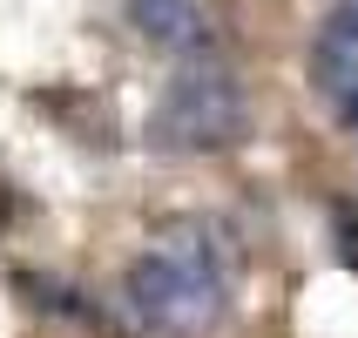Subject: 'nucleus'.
Instances as JSON below:
<instances>
[{
	"label": "nucleus",
	"mask_w": 358,
	"mask_h": 338,
	"mask_svg": "<svg viewBox=\"0 0 358 338\" xmlns=\"http://www.w3.org/2000/svg\"><path fill=\"white\" fill-rule=\"evenodd\" d=\"M129 304L156 332H176V338H196L223 318L230 304V251L210 223L196 217H176L162 223L149 251L129 264Z\"/></svg>",
	"instance_id": "obj_1"
},
{
	"label": "nucleus",
	"mask_w": 358,
	"mask_h": 338,
	"mask_svg": "<svg viewBox=\"0 0 358 338\" xmlns=\"http://www.w3.org/2000/svg\"><path fill=\"white\" fill-rule=\"evenodd\" d=\"M243 122H250L243 88L223 75V68L189 61V68H176V81L162 88L149 129H156L162 149H189V156H203V149H237V142H243Z\"/></svg>",
	"instance_id": "obj_2"
},
{
	"label": "nucleus",
	"mask_w": 358,
	"mask_h": 338,
	"mask_svg": "<svg viewBox=\"0 0 358 338\" xmlns=\"http://www.w3.org/2000/svg\"><path fill=\"white\" fill-rule=\"evenodd\" d=\"M129 14H136L142 41H156L169 55H203V48L217 41L210 0H129Z\"/></svg>",
	"instance_id": "obj_3"
},
{
	"label": "nucleus",
	"mask_w": 358,
	"mask_h": 338,
	"mask_svg": "<svg viewBox=\"0 0 358 338\" xmlns=\"http://www.w3.org/2000/svg\"><path fill=\"white\" fill-rule=\"evenodd\" d=\"M311 88H318L324 101H345V108H358V34L331 27V34L311 48Z\"/></svg>",
	"instance_id": "obj_4"
},
{
	"label": "nucleus",
	"mask_w": 358,
	"mask_h": 338,
	"mask_svg": "<svg viewBox=\"0 0 358 338\" xmlns=\"http://www.w3.org/2000/svg\"><path fill=\"white\" fill-rule=\"evenodd\" d=\"M338 27H345V34H358V0H338Z\"/></svg>",
	"instance_id": "obj_5"
},
{
	"label": "nucleus",
	"mask_w": 358,
	"mask_h": 338,
	"mask_svg": "<svg viewBox=\"0 0 358 338\" xmlns=\"http://www.w3.org/2000/svg\"><path fill=\"white\" fill-rule=\"evenodd\" d=\"M352 136H358V108H352Z\"/></svg>",
	"instance_id": "obj_6"
}]
</instances>
